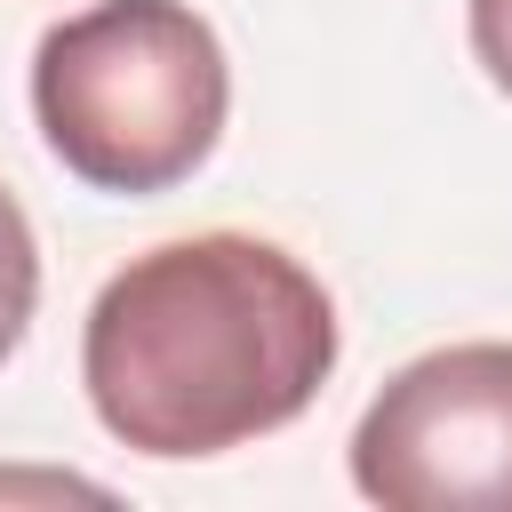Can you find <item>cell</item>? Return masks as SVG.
I'll return each mask as SVG.
<instances>
[{
	"label": "cell",
	"instance_id": "5",
	"mask_svg": "<svg viewBox=\"0 0 512 512\" xmlns=\"http://www.w3.org/2000/svg\"><path fill=\"white\" fill-rule=\"evenodd\" d=\"M472 56L512 96V0H472Z\"/></svg>",
	"mask_w": 512,
	"mask_h": 512
},
{
	"label": "cell",
	"instance_id": "1",
	"mask_svg": "<svg viewBox=\"0 0 512 512\" xmlns=\"http://www.w3.org/2000/svg\"><path fill=\"white\" fill-rule=\"evenodd\" d=\"M336 368L328 288L256 232H192L128 256L80 336V384L136 456H224L312 408Z\"/></svg>",
	"mask_w": 512,
	"mask_h": 512
},
{
	"label": "cell",
	"instance_id": "4",
	"mask_svg": "<svg viewBox=\"0 0 512 512\" xmlns=\"http://www.w3.org/2000/svg\"><path fill=\"white\" fill-rule=\"evenodd\" d=\"M32 304H40V248H32V224H24L16 192L0 184V360L24 344Z\"/></svg>",
	"mask_w": 512,
	"mask_h": 512
},
{
	"label": "cell",
	"instance_id": "2",
	"mask_svg": "<svg viewBox=\"0 0 512 512\" xmlns=\"http://www.w3.org/2000/svg\"><path fill=\"white\" fill-rule=\"evenodd\" d=\"M224 40L184 0H96L32 48L48 152L96 192H168L224 136Z\"/></svg>",
	"mask_w": 512,
	"mask_h": 512
},
{
	"label": "cell",
	"instance_id": "3",
	"mask_svg": "<svg viewBox=\"0 0 512 512\" xmlns=\"http://www.w3.org/2000/svg\"><path fill=\"white\" fill-rule=\"evenodd\" d=\"M352 480L384 512H512V344L408 360L352 432Z\"/></svg>",
	"mask_w": 512,
	"mask_h": 512
}]
</instances>
